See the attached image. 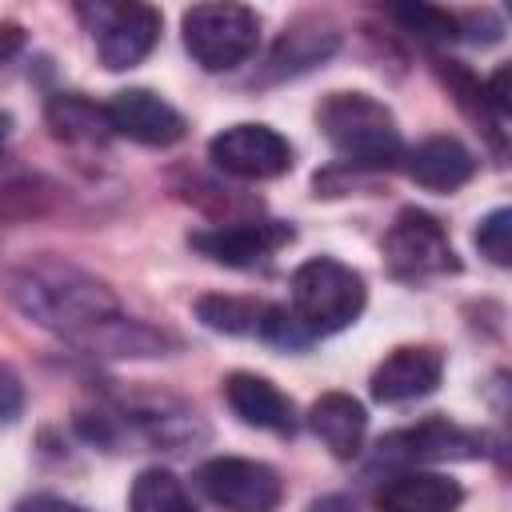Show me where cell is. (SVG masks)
<instances>
[{
    "instance_id": "obj_1",
    "label": "cell",
    "mask_w": 512,
    "mask_h": 512,
    "mask_svg": "<svg viewBox=\"0 0 512 512\" xmlns=\"http://www.w3.org/2000/svg\"><path fill=\"white\" fill-rule=\"evenodd\" d=\"M8 296L20 304L24 316H32L36 324L68 336V340H104L108 332V348L116 356H144V348H136L128 336L140 332L136 324H128L116 312L112 292L84 276L80 268L68 264H24L20 272H12L8 280Z\"/></svg>"
},
{
    "instance_id": "obj_2",
    "label": "cell",
    "mask_w": 512,
    "mask_h": 512,
    "mask_svg": "<svg viewBox=\"0 0 512 512\" xmlns=\"http://www.w3.org/2000/svg\"><path fill=\"white\" fill-rule=\"evenodd\" d=\"M316 124L328 144L356 168H388L404 156L396 116L368 92H332L320 104Z\"/></svg>"
},
{
    "instance_id": "obj_3",
    "label": "cell",
    "mask_w": 512,
    "mask_h": 512,
    "mask_svg": "<svg viewBox=\"0 0 512 512\" xmlns=\"http://www.w3.org/2000/svg\"><path fill=\"white\" fill-rule=\"evenodd\" d=\"M364 300L368 292L360 272H352L332 256L304 260L292 272V316L308 336H332L356 324V316L364 312Z\"/></svg>"
},
{
    "instance_id": "obj_4",
    "label": "cell",
    "mask_w": 512,
    "mask_h": 512,
    "mask_svg": "<svg viewBox=\"0 0 512 512\" xmlns=\"http://www.w3.org/2000/svg\"><path fill=\"white\" fill-rule=\"evenodd\" d=\"M180 28L188 56L204 72H232L260 44V16L244 4H192Z\"/></svg>"
},
{
    "instance_id": "obj_5",
    "label": "cell",
    "mask_w": 512,
    "mask_h": 512,
    "mask_svg": "<svg viewBox=\"0 0 512 512\" xmlns=\"http://www.w3.org/2000/svg\"><path fill=\"white\" fill-rule=\"evenodd\" d=\"M196 488L224 512H276L284 484L276 468L244 456H212L196 468Z\"/></svg>"
},
{
    "instance_id": "obj_6",
    "label": "cell",
    "mask_w": 512,
    "mask_h": 512,
    "mask_svg": "<svg viewBox=\"0 0 512 512\" xmlns=\"http://www.w3.org/2000/svg\"><path fill=\"white\" fill-rule=\"evenodd\" d=\"M80 16L92 20L96 52L108 72L136 68L160 40V12L152 4H96L80 8Z\"/></svg>"
},
{
    "instance_id": "obj_7",
    "label": "cell",
    "mask_w": 512,
    "mask_h": 512,
    "mask_svg": "<svg viewBox=\"0 0 512 512\" xmlns=\"http://www.w3.org/2000/svg\"><path fill=\"white\" fill-rule=\"evenodd\" d=\"M384 256H388L396 276H412V280L416 276H444V272L460 268L444 224L424 208H404L392 220V228L384 236Z\"/></svg>"
},
{
    "instance_id": "obj_8",
    "label": "cell",
    "mask_w": 512,
    "mask_h": 512,
    "mask_svg": "<svg viewBox=\"0 0 512 512\" xmlns=\"http://www.w3.org/2000/svg\"><path fill=\"white\" fill-rule=\"evenodd\" d=\"M208 156L220 172L240 180H276L292 168V144L268 124H232L216 132Z\"/></svg>"
},
{
    "instance_id": "obj_9",
    "label": "cell",
    "mask_w": 512,
    "mask_h": 512,
    "mask_svg": "<svg viewBox=\"0 0 512 512\" xmlns=\"http://www.w3.org/2000/svg\"><path fill=\"white\" fill-rule=\"evenodd\" d=\"M288 240H292V224L284 220H240V224H220L188 236V244L200 256L224 268H256L268 256H276Z\"/></svg>"
},
{
    "instance_id": "obj_10",
    "label": "cell",
    "mask_w": 512,
    "mask_h": 512,
    "mask_svg": "<svg viewBox=\"0 0 512 512\" xmlns=\"http://www.w3.org/2000/svg\"><path fill=\"white\" fill-rule=\"evenodd\" d=\"M108 132L128 136L148 148H168L184 136V116L152 88H124L104 104Z\"/></svg>"
},
{
    "instance_id": "obj_11",
    "label": "cell",
    "mask_w": 512,
    "mask_h": 512,
    "mask_svg": "<svg viewBox=\"0 0 512 512\" xmlns=\"http://www.w3.org/2000/svg\"><path fill=\"white\" fill-rule=\"evenodd\" d=\"M476 456H484V436L448 420H424L416 428H400L380 440V460L424 464V460H476Z\"/></svg>"
},
{
    "instance_id": "obj_12",
    "label": "cell",
    "mask_w": 512,
    "mask_h": 512,
    "mask_svg": "<svg viewBox=\"0 0 512 512\" xmlns=\"http://www.w3.org/2000/svg\"><path fill=\"white\" fill-rule=\"evenodd\" d=\"M444 376V352L432 344H404L380 360L372 372V396L380 404H408L436 392Z\"/></svg>"
},
{
    "instance_id": "obj_13",
    "label": "cell",
    "mask_w": 512,
    "mask_h": 512,
    "mask_svg": "<svg viewBox=\"0 0 512 512\" xmlns=\"http://www.w3.org/2000/svg\"><path fill=\"white\" fill-rule=\"evenodd\" d=\"M460 500H464V488L452 476L428 472V468L392 472L376 488V508L380 512H456Z\"/></svg>"
},
{
    "instance_id": "obj_14",
    "label": "cell",
    "mask_w": 512,
    "mask_h": 512,
    "mask_svg": "<svg viewBox=\"0 0 512 512\" xmlns=\"http://www.w3.org/2000/svg\"><path fill=\"white\" fill-rule=\"evenodd\" d=\"M224 400L228 408L252 424V428H264V432H276V436H288L296 432V408L292 400L268 380V376H256V372H232L224 380Z\"/></svg>"
},
{
    "instance_id": "obj_15",
    "label": "cell",
    "mask_w": 512,
    "mask_h": 512,
    "mask_svg": "<svg viewBox=\"0 0 512 512\" xmlns=\"http://www.w3.org/2000/svg\"><path fill=\"white\" fill-rule=\"evenodd\" d=\"M404 172L408 180H416L420 188H432V192H456L472 180L476 172V160L472 152L456 140V136H428L420 140L408 156H404Z\"/></svg>"
},
{
    "instance_id": "obj_16",
    "label": "cell",
    "mask_w": 512,
    "mask_h": 512,
    "mask_svg": "<svg viewBox=\"0 0 512 512\" xmlns=\"http://www.w3.org/2000/svg\"><path fill=\"white\" fill-rule=\"evenodd\" d=\"M308 428L316 432V440L336 456V460H352L364 444L368 432V412L356 396L348 392H324L312 408H308Z\"/></svg>"
},
{
    "instance_id": "obj_17",
    "label": "cell",
    "mask_w": 512,
    "mask_h": 512,
    "mask_svg": "<svg viewBox=\"0 0 512 512\" xmlns=\"http://www.w3.org/2000/svg\"><path fill=\"white\" fill-rule=\"evenodd\" d=\"M336 44H340V36H336V28H332L328 20L304 16V20H296L292 28H284V36L276 40V48H272V56H268V68H272V76L304 72V68L328 60V56L336 52Z\"/></svg>"
},
{
    "instance_id": "obj_18",
    "label": "cell",
    "mask_w": 512,
    "mask_h": 512,
    "mask_svg": "<svg viewBox=\"0 0 512 512\" xmlns=\"http://www.w3.org/2000/svg\"><path fill=\"white\" fill-rule=\"evenodd\" d=\"M264 312L268 304L248 300V296H200L196 300V320L212 332H228V336H260L264 328Z\"/></svg>"
},
{
    "instance_id": "obj_19",
    "label": "cell",
    "mask_w": 512,
    "mask_h": 512,
    "mask_svg": "<svg viewBox=\"0 0 512 512\" xmlns=\"http://www.w3.org/2000/svg\"><path fill=\"white\" fill-rule=\"evenodd\" d=\"M128 512H200V508L176 472L144 468L128 488Z\"/></svg>"
},
{
    "instance_id": "obj_20",
    "label": "cell",
    "mask_w": 512,
    "mask_h": 512,
    "mask_svg": "<svg viewBox=\"0 0 512 512\" xmlns=\"http://www.w3.org/2000/svg\"><path fill=\"white\" fill-rule=\"evenodd\" d=\"M48 120L56 128V136L64 140H96L108 132V120H104V108L88 104L84 96H52L48 104Z\"/></svg>"
},
{
    "instance_id": "obj_21",
    "label": "cell",
    "mask_w": 512,
    "mask_h": 512,
    "mask_svg": "<svg viewBox=\"0 0 512 512\" xmlns=\"http://www.w3.org/2000/svg\"><path fill=\"white\" fill-rule=\"evenodd\" d=\"M392 16L420 40H456L460 28H456V16L440 12V8H428V4H408V8H392Z\"/></svg>"
},
{
    "instance_id": "obj_22",
    "label": "cell",
    "mask_w": 512,
    "mask_h": 512,
    "mask_svg": "<svg viewBox=\"0 0 512 512\" xmlns=\"http://www.w3.org/2000/svg\"><path fill=\"white\" fill-rule=\"evenodd\" d=\"M476 248L480 256H488L496 268H508L512 264V212L508 208H496L480 220L476 228Z\"/></svg>"
},
{
    "instance_id": "obj_23",
    "label": "cell",
    "mask_w": 512,
    "mask_h": 512,
    "mask_svg": "<svg viewBox=\"0 0 512 512\" xmlns=\"http://www.w3.org/2000/svg\"><path fill=\"white\" fill-rule=\"evenodd\" d=\"M16 512H88V508H80V504H72V500H64V496H32V500H24Z\"/></svg>"
},
{
    "instance_id": "obj_24",
    "label": "cell",
    "mask_w": 512,
    "mask_h": 512,
    "mask_svg": "<svg viewBox=\"0 0 512 512\" xmlns=\"http://www.w3.org/2000/svg\"><path fill=\"white\" fill-rule=\"evenodd\" d=\"M20 44H24L20 28H16V24H4V28H0V60H8V56L20 48Z\"/></svg>"
},
{
    "instance_id": "obj_25",
    "label": "cell",
    "mask_w": 512,
    "mask_h": 512,
    "mask_svg": "<svg viewBox=\"0 0 512 512\" xmlns=\"http://www.w3.org/2000/svg\"><path fill=\"white\" fill-rule=\"evenodd\" d=\"M308 512H356V504L348 496H320Z\"/></svg>"
},
{
    "instance_id": "obj_26",
    "label": "cell",
    "mask_w": 512,
    "mask_h": 512,
    "mask_svg": "<svg viewBox=\"0 0 512 512\" xmlns=\"http://www.w3.org/2000/svg\"><path fill=\"white\" fill-rule=\"evenodd\" d=\"M8 132H12V116H8V112H0V148H4Z\"/></svg>"
}]
</instances>
